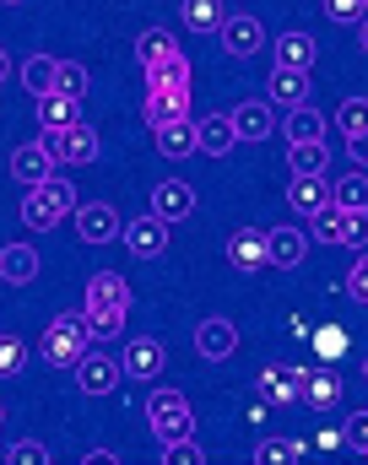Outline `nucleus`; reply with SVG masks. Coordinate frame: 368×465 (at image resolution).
Masks as SVG:
<instances>
[{"mask_svg": "<svg viewBox=\"0 0 368 465\" xmlns=\"http://www.w3.org/2000/svg\"><path fill=\"white\" fill-rule=\"evenodd\" d=\"M87 309H109V314H130V282L120 271H98L87 282Z\"/></svg>", "mask_w": 368, "mask_h": 465, "instance_id": "obj_14", "label": "nucleus"}, {"mask_svg": "<svg viewBox=\"0 0 368 465\" xmlns=\"http://www.w3.org/2000/svg\"><path fill=\"white\" fill-rule=\"evenodd\" d=\"M347 444V433H336V428H325L320 439H314V450H342Z\"/></svg>", "mask_w": 368, "mask_h": 465, "instance_id": "obj_48", "label": "nucleus"}, {"mask_svg": "<svg viewBox=\"0 0 368 465\" xmlns=\"http://www.w3.org/2000/svg\"><path fill=\"white\" fill-rule=\"evenodd\" d=\"M234 130H239V141H265L271 130H276V104L271 98H249V104H239L234 109Z\"/></svg>", "mask_w": 368, "mask_h": 465, "instance_id": "obj_15", "label": "nucleus"}, {"mask_svg": "<svg viewBox=\"0 0 368 465\" xmlns=\"http://www.w3.org/2000/svg\"><path fill=\"white\" fill-rule=\"evenodd\" d=\"M87 341H93L87 309H71V314H60V320L44 331V362H55V368H76V362L87 357Z\"/></svg>", "mask_w": 368, "mask_h": 465, "instance_id": "obj_2", "label": "nucleus"}, {"mask_svg": "<svg viewBox=\"0 0 368 465\" xmlns=\"http://www.w3.org/2000/svg\"><path fill=\"white\" fill-rule=\"evenodd\" d=\"M146 428L157 433V444H174V439L195 433V411L179 390H152L146 395Z\"/></svg>", "mask_w": 368, "mask_h": 465, "instance_id": "obj_3", "label": "nucleus"}, {"mask_svg": "<svg viewBox=\"0 0 368 465\" xmlns=\"http://www.w3.org/2000/svg\"><path fill=\"white\" fill-rule=\"evenodd\" d=\"M217 38H223V49H228L234 60H249V54H260V44H265V27H260L254 16H223Z\"/></svg>", "mask_w": 368, "mask_h": 465, "instance_id": "obj_12", "label": "nucleus"}, {"mask_svg": "<svg viewBox=\"0 0 368 465\" xmlns=\"http://www.w3.org/2000/svg\"><path fill=\"white\" fill-rule=\"evenodd\" d=\"M163 341H152V336H135L130 347H124V357H120V368H124V379H157L163 373Z\"/></svg>", "mask_w": 368, "mask_h": 465, "instance_id": "obj_17", "label": "nucleus"}, {"mask_svg": "<svg viewBox=\"0 0 368 465\" xmlns=\"http://www.w3.org/2000/svg\"><path fill=\"white\" fill-rule=\"evenodd\" d=\"M76 119H82V104H76V98H65V93H55V87L38 93V124H44V130H65V124H76Z\"/></svg>", "mask_w": 368, "mask_h": 465, "instance_id": "obj_25", "label": "nucleus"}, {"mask_svg": "<svg viewBox=\"0 0 368 465\" xmlns=\"http://www.w3.org/2000/svg\"><path fill=\"white\" fill-rule=\"evenodd\" d=\"M347 298H358V303H368V249L358 254V265L347 271Z\"/></svg>", "mask_w": 368, "mask_h": 465, "instance_id": "obj_45", "label": "nucleus"}, {"mask_svg": "<svg viewBox=\"0 0 368 465\" xmlns=\"http://www.w3.org/2000/svg\"><path fill=\"white\" fill-rule=\"evenodd\" d=\"M287 163H293V173H325V141H293V152H287Z\"/></svg>", "mask_w": 368, "mask_h": 465, "instance_id": "obj_35", "label": "nucleus"}, {"mask_svg": "<svg viewBox=\"0 0 368 465\" xmlns=\"http://www.w3.org/2000/svg\"><path fill=\"white\" fill-rule=\"evenodd\" d=\"M342 223H347V212H342L336 201H325L320 212H309V238H320V243H342Z\"/></svg>", "mask_w": 368, "mask_h": 465, "instance_id": "obj_31", "label": "nucleus"}, {"mask_svg": "<svg viewBox=\"0 0 368 465\" xmlns=\"http://www.w3.org/2000/svg\"><path fill=\"white\" fill-rule=\"evenodd\" d=\"M0 417H5V411H0Z\"/></svg>", "mask_w": 368, "mask_h": 465, "instance_id": "obj_55", "label": "nucleus"}, {"mask_svg": "<svg viewBox=\"0 0 368 465\" xmlns=\"http://www.w3.org/2000/svg\"><path fill=\"white\" fill-rule=\"evenodd\" d=\"M358 44H363V54H368V16L358 22Z\"/></svg>", "mask_w": 368, "mask_h": 465, "instance_id": "obj_50", "label": "nucleus"}, {"mask_svg": "<svg viewBox=\"0 0 368 465\" xmlns=\"http://www.w3.org/2000/svg\"><path fill=\"white\" fill-rule=\"evenodd\" d=\"M363 384H368V357H363Z\"/></svg>", "mask_w": 368, "mask_h": 465, "instance_id": "obj_52", "label": "nucleus"}, {"mask_svg": "<svg viewBox=\"0 0 368 465\" xmlns=\"http://www.w3.org/2000/svg\"><path fill=\"white\" fill-rule=\"evenodd\" d=\"M309 347L320 351L325 362H336V357H347V331H342V325H320V331L309 336Z\"/></svg>", "mask_w": 368, "mask_h": 465, "instance_id": "obj_36", "label": "nucleus"}, {"mask_svg": "<svg viewBox=\"0 0 368 465\" xmlns=\"http://www.w3.org/2000/svg\"><path fill=\"white\" fill-rule=\"evenodd\" d=\"M124 379V368L114 357H104V351H87L82 362H76V384H82V395H114V384Z\"/></svg>", "mask_w": 368, "mask_h": 465, "instance_id": "obj_9", "label": "nucleus"}, {"mask_svg": "<svg viewBox=\"0 0 368 465\" xmlns=\"http://www.w3.org/2000/svg\"><path fill=\"white\" fill-rule=\"evenodd\" d=\"M114 460H120L114 450H87V465H114Z\"/></svg>", "mask_w": 368, "mask_h": 465, "instance_id": "obj_49", "label": "nucleus"}, {"mask_svg": "<svg viewBox=\"0 0 368 465\" xmlns=\"http://www.w3.org/2000/svg\"><path fill=\"white\" fill-rule=\"evenodd\" d=\"M55 65H60V60H49V54H27V60H22V87H27L33 98L49 93V87H55Z\"/></svg>", "mask_w": 368, "mask_h": 465, "instance_id": "obj_32", "label": "nucleus"}, {"mask_svg": "<svg viewBox=\"0 0 368 465\" xmlns=\"http://www.w3.org/2000/svg\"><path fill=\"white\" fill-rule=\"evenodd\" d=\"M146 124H168V119L190 114V82H146V104H141Z\"/></svg>", "mask_w": 368, "mask_h": 465, "instance_id": "obj_5", "label": "nucleus"}, {"mask_svg": "<svg viewBox=\"0 0 368 465\" xmlns=\"http://www.w3.org/2000/svg\"><path fill=\"white\" fill-rule=\"evenodd\" d=\"M120 238L130 243L135 260H157L168 249V223L157 212H146V217H130V228H120Z\"/></svg>", "mask_w": 368, "mask_h": 465, "instance_id": "obj_8", "label": "nucleus"}, {"mask_svg": "<svg viewBox=\"0 0 368 465\" xmlns=\"http://www.w3.org/2000/svg\"><path fill=\"white\" fill-rule=\"evenodd\" d=\"M303 379H309V368L271 362V368H260V395H265L271 406H298V401H303Z\"/></svg>", "mask_w": 368, "mask_h": 465, "instance_id": "obj_6", "label": "nucleus"}, {"mask_svg": "<svg viewBox=\"0 0 368 465\" xmlns=\"http://www.w3.org/2000/svg\"><path fill=\"white\" fill-rule=\"evenodd\" d=\"M271 104H282V109H298V104H309V71L276 65V71H271Z\"/></svg>", "mask_w": 368, "mask_h": 465, "instance_id": "obj_21", "label": "nucleus"}, {"mask_svg": "<svg viewBox=\"0 0 368 465\" xmlns=\"http://www.w3.org/2000/svg\"><path fill=\"white\" fill-rule=\"evenodd\" d=\"M347 157H353V163H363V168H368V130H358V135H347Z\"/></svg>", "mask_w": 368, "mask_h": 465, "instance_id": "obj_47", "label": "nucleus"}, {"mask_svg": "<svg viewBox=\"0 0 368 465\" xmlns=\"http://www.w3.org/2000/svg\"><path fill=\"white\" fill-rule=\"evenodd\" d=\"M331 201V184H325V173H293V184H287V206L293 212H320Z\"/></svg>", "mask_w": 368, "mask_h": 465, "instance_id": "obj_20", "label": "nucleus"}, {"mask_svg": "<svg viewBox=\"0 0 368 465\" xmlns=\"http://www.w3.org/2000/svg\"><path fill=\"white\" fill-rule=\"evenodd\" d=\"M342 243H347V249H368V212H347V223H342Z\"/></svg>", "mask_w": 368, "mask_h": 465, "instance_id": "obj_43", "label": "nucleus"}, {"mask_svg": "<svg viewBox=\"0 0 368 465\" xmlns=\"http://www.w3.org/2000/svg\"><path fill=\"white\" fill-rule=\"evenodd\" d=\"M5 460H11V465H49V450H44L38 439H22V444H11V450H5Z\"/></svg>", "mask_w": 368, "mask_h": 465, "instance_id": "obj_40", "label": "nucleus"}, {"mask_svg": "<svg viewBox=\"0 0 368 465\" xmlns=\"http://www.w3.org/2000/svg\"><path fill=\"white\" fill-rule=\"evenodd\" d=\"M363 455H368V444H363Z\"/></svg>", "mask_w": 368, "mask_h": 465, "instance_id": "obj_54", "label": "nucleus"}, {"mask_svg": "<svg viewBox=\"0 0 368 465\" xmlns=\"http://www.w3.org/2000/svg\"><path fill=\"white\" fill-rule=\"evenodd\" d=\"M206 460V450L195 444V439H174V444H163V465H201Z\"/></svg>", "mask_w": 368, "mask_h": 465, "instance_id": "obj_39", "label": "nucleus"}, {"mask_svg": "<svg viewBox=\"0 0 368 465\" xmlns=\"http://www.w3.org/2000/svg\"><path fill=\"white\" fill-rule=\"evenodd\" d=\"M347 444H358V450L368 444V411H353L347 417Z\"/></svg>", "mask_w": 368, "mask_h": 465, "instance_id": "obj_46", "label": "nucleus"}, {"mask_svg": "<svg viewBox=\"0 0 368 465\" xmlns=\"http://www.w3.org/2000/svg\"><path fill=\"white\" fill-rule=\"evenodd\" d=\"M195 351H201L206 362H228V357L239 351L234 320H201V325H195Z\"/></svg>", "mask_w": 368, "mask_h": 465, "instance_id": "obj_13", "label": "nucleus"}, {"mask_svg": "<svg viewBox=\"0 0 368 465\" xmlns=\"http://www.w3.org/2000/svg\"><path fill=\"white\" fill-rule=\"evenodd\" d=\"M168 54H179V44H174L168 27H146V33L135 38V60H141V71H146V65H163Z\"/></svg>", "mask_w": 368, "mask_h": 465, "instance_id": "obj_28", "label": "nucleus"}, {"mask_svg": "<svg viewBox=\"0 0 368 465\" xmlns=\"http://www.w3.org/2000/svg\"><path fill=\"white\" fill-rule=\"evenodd\" d=\"M336 401H342V379H336V373L320 368V373L303 379V406H309V411H336Z\"/></svg>", "mask_w": 368, "mask_h": 465, "instance_id": "obj_26", "label": "nucleus"}, {"mask_svg": "<svg viewBox=\"0 0 368 465\" xmlns=\"http://www.w3.org/2000/svg\"><path fill=\"white\" fill-rule=\"evenodd\" d=\"M38 146H44L55 163H76V168L98 163V130H93L87 119H76V124H65V130H44Z\"/></svg>", "mask_w": 368, "mask_h": 465, "instance_id": "obj_4", "label": "nucleus"}, {"mask_svg": "<svg viewBox=\"0 0 368 465\" xmlns=\"http://www.w3.org/2000/svg\"><path fill=\"white\" fill-rule=\"evenodd\" d=\"M0 76H11V54L5 49H0Z\"/></svg>", "mask_w": 368, "mask_h": 465, "instance_id": "obj_51", "label": "nucleus"}, {"mask_svg": "<svg viewBox=\"0 0 368 465\" xmlns=\"http://www.w3.org/2000/svg\"><path fill=\"white\" fill-rule=\"evenodd\" d=\"M33 276H38V249H27V243H5V249H0V282L27 287Z\"/></svg>", "mask_w": 368, "mask_h": 465, "instance_id": "obj_22", "label": "nucleus"}, {"mask_svg": "<svg viewBox=\"0 0 368 465\" xmlns=\"http://www.w3.org/2000/svg\"><path fill=\"white\" fill-rule=\"evenodd\" d=\"M282 130H287V141H325V114L314 104H298V109H287Z\"/></svg>", "mask_w": 368, "mask_h": 465, "instance_id": "obj_27", "label": "nucleus"}, {"mask_svg": "<svg viewBox=\"0 0 368 465\" xmlns=\"http://www.w3.org/2000/svg\"><path fill=\"white\" fill-rule=\"evenodd\" d=\"M336 124H342V135H358V130H368V98H342Z\"/></svg>", "mask_w": 368, "mask_h": 465, "instance_id": "obj_37", "label": "nucleus"}, {"mask_svg": "<svg viewBox=\"0 0 368 465\" xmlns=\"http://www.w3.org/2000/svg\"><path fill=\"white\" fill-rule=\"evenodd\" d=\"M152 212H157L163 223H184V217L195 212V190H190L184 179H163V184L152 190Z\"/></svg>", "mask_w": 368, "mask_h": 465, "instance_id": "obj_16", "label": "nucleus"}, {"mask_svg": "<svg viewBox=\"0 0 368 465\" xmlns=\"http://www.w3.org/2000/svg\"><path fill=\"white\" fill-rule=\"evenodd\" d=\"M124 320H130V314H109V309H87V325H93V336H104V341H109V336H120V331H124Z\"/></svg>", "mask_w": 368, "mask_h": 465, "instance_id": "obj_41", "label": "nucleus"}, {"mask_svg": "<svg viewBox=\"0 0 368 465\" xmlns=\"http://www.w3.org/2000/svg\"><path fill=\"white\" fill-rule=\"evenodd\" d=\"M234 146H239L234 114H201L195 119V152H206V157H228Z\"/></svg>", "mask_w": 368, "mask_h": 465, "instance_id": "obj_10", "label": "nucleus"}, {"mask_svg": "<svg viewBox=\"0 0 368 465\" xmlns=\"http://www.w3.org/2000/svg\"><path fill=\"white\" fill-rule=\"evenodd\" d=\"M0 5H22V0H0Z\"/></svg>", "mask_w": 368, "mask_h": 465, "instance_id": "obj_53", "label": "nucleus"}, {"mask_svg": "<svg viewBox=\"0 0 368 465\" xmlns=\"http://www.w3.org/2000/svg\"><path fill=\"white\" fill-rule=\"evenodd\" d=\"M228 265H234V271H260V265H271V260H265V232L260 228L228 232Z\"/></svg>", "mask_w": 368, "mask_h": 465, "instance_id": "obj_18", "label": "nucleus"}, {"mask_svg": "<svg viewBox=\"0 0 368 465\" xmlns=\"http://www.w3.org/2000/svg\"><path fill=\"white\" fill-rule=\"evenodd\" d=\"M179 16H184V27H190V33H217L228 11H223V0H184V5H179Z\"/></svg>", "mask_w": 368, "mask_h": 465, "instance_id": "obj_29", "label": "nucleus"}, {"mask_svg": "<svg viewBox=\"0 0 368 465\" xmlns=\"http://www.w3.org/2000/svg\"><path fill=\"white\" fill-rule=\"evenodd\" d=\"M303 254H309V232L303 228H271L265 232V260H271L276 271H298Z\"/></svg>", "mask_w": 368, "mask_h": 465, "instance_id": "obj_11", "label": "nucleus"}, {"mask_svg": "<svg viewBox=\"0 0 368 465\" xmlns=\"http://www.w3.org/2000/svg\"><path fill=\"white\" fill-rule=\"evenodd\" d=\"M309 450L298 444V439H260L254 444V460L260 465H293V460H303Z\"/></svg>", "mask_w": 368, "mask_h": 465, "instance_id": "obj_34", "label": "nucleus"}, {"mask_svg": "<svg viewBox=\"0 0 368 465\" xmlns=\"http://www.w3.org/2000/svg\"><path fill=\"white\" fill-rule=\"evenodd\" d=\"M71 217H76V238H82V243H109V238H120V212H114V206H104V201H87V206H82V201H76V212H71Z\"/></svg>", "mask_w": 368, "mask_h": 465, "instance_id": "obj_7", "label": "nucleus"}, {"mask_svg": "<svg viewBox=\"0 0 368 465\" xmlns=\"http://www.w3.org/2000/svg\"><path fill=\"white\" fill-rule=\"evenodd\" d=\"M87 87H93V76H87V65H76V60H60L55 65V93H65V98H87Z\"/></svg>", "mask_w": 368, "mask_h": 465, "instance_id": "obj_33", "label": "nucleus"}, {"mask_svg": "<svg viewBox=\"0 0 368 465\" xmlns=\"http://www.w3.org/2000/svg\"><path fill=\"white\" fill-rule=\"evenodd\" d=\"M152 135H157V152H163V157H174V163L195 152V119H190V114H184V119H168V124H157Z\"/></svg>", "mask_w": 368, "mask_h": 465, "instance_id": "obj_23", "label": "nucleus"}, {"mask_svg": "<svg viewBox=\"0 0 368 465\" xmlns=\"http://www.w3.org/2000/svg\"><path fill=\"white\" fill-rule=\"evenodd\" d=\"M325 16H331V22H363L368 0H325Z\"/></svg>", "mask_w": 368, "mask_h": 465, "instance_id": "obj_44", "label": "nucleus"}, {"mask_svg": "<svg viewBox=\"0 0 368 465\" xmlns=\"http://www.w3.org/2000/svg\"><path fill=\"white\" fill-rule=\"evenodd\" d=\"M331 201L342 206V212H368V173H342L336 184H331Z\"/></svg>", "mask_w": 368, "mask_h": 465, "instance_id": "obj_30", "label": "nucleus"}, {"mask_svg": "<svg viewBox=\"0 0 368 465\" xmlns=\"http://www.w3.org/2000/svg\"><path fill=\"white\" fill-rule=\"evenodd\" d=\"M314 60H320V44H314V33H282V38H276V65L309 71Z\"/></svg>", "mask_w": 368, "mask_h": 465, "instance_id": "obj_24", "label": "nucleus"}, {"mask_svg": "<svg viewBox=\"0 0 368 465\" xmlns=\"http://www.w3.org/2000/svg\"><path fill=\"white\" fill-rule=\"evenodd\" d=\"M49 173H55V157H49L38 141H27V146L11 152V179H16V184H44Z\"/></svg>", "mask_w": 368, "mask_h": 465, "instance_id": "obj_19", "label": "nucleus"}, {"mask_svg": "<svg viewBox=\"0 0 368 465\" xmlns=\"http://www.w3.org/2000/svg\"><path fill=\"white\" fill-rule=\"evenodd\" d=\"M146 82H190V60H184V49L168 54L163 65H146Z\"/></svg>", "mask_w": 368, "mask_h": 465, "instance_id": "obj_38", "label": "nucleus"}, {"mask_svg": "<svg viewBox=\"0 0 368 465\" xmlns=\"http://www.w3.org/2000/svg\"><path fill=\"white\" fill-rule=\"evenodd\" d=\"M22 362H27V347L16 336H0V373L11 379V373H22Z\"/></svg>", "mask_w": 368, "mask_h": 465, "instance_id": "obj_42", "label": "nucleus"}, {"mask_svg": "<svg viewBox=\"0 0 368 465\" xmlns=\"http://www.w3.org/2000/svg\"><path fill=\"white\" fill-rule=\"evenodd\" d=\"M76 212V190L65 184V179H44V184H27V201H22V223L33 232H49V228H60L65 217Z\"/></svg>", "mask_w": 368, "mask_h": 465, "instance_id": "obj_1", "label": "nucleus"}]
</instances>
